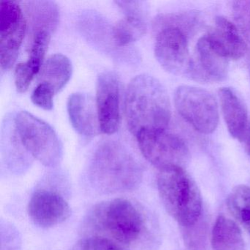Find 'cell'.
<instances>
[{
	"label": "cell",
	"instance_id": "obj_4",
	"mask_svg": "<svg viewBox=\"0 0 250 250\" xmlns=\"http://www.w3.org/2000/svg\"><path fill=\"white\" fill-rule=\"evenodd\" d=\"M92 216L96 226L115 242L132 244L146 229V222L141 212L126 199H114L102 203L95 208Z\"/></svg>",
	"mask_w": 250,
	"mask_h": 250
},
{
	"label": "cell",
	"instance_id": "obj_5",
	"mask_svg": "<svg viewBox=\"0 0 250 250\" xmlns=\"http://www.w3.org/2000/svg\"><path fill=\"white\" fill-rule=\"evenodd\" d=\"M14 125L21 146L35 159L48 167L59 165L63 155L62 143L47 123L22 111L16 116Z\"/></svg>",
	"mask_w": 250,
	"mask_h": 250
},
{
	"label": "cell",
	"instance_id": "obj_6",
	"mask_svg": "<svg viewBox=\"0 0 250 250\" xmlns=\"http://www.w3.org/2000/svg\"><path fill=\"white\" fill-rule=\"evenodd\" d=\"M174 104L178 114L198 132L211 134L217 128V102L208 90L193 86H180L174 94Z\"/></svg>",
	"mask_w": 250,
	"mask_h": 250
},
{
	"label": "cell",
	"instance_id": "obj_21",
	"mask_svg": "<svg viewBox=\"0 0 250 250\" xmlns=\"http://www.w3.org/2000/svg\"><path fill=\"white\" fill-rule=\"evenodd\" d=\"M51 34L48 32H39L32 37L30 58L27 61L36 74H38L43 66V61L47 52L50 42Z\"/></svg>",
	"mask_w": 250,
	"mask_h": 250
},
{
	"label": "cell",
	"instance_id": "obj_12",
	"mask_svg": "<svg viewBox=\"0 0 250 250\" xmlns=\"http://www.w3.org/2000/svg\"><path fill=\"white\" fill-rule=\"evenodd\" d=\"M26 19L21 13L8 12L0 17V64L2 70L11 68L27 31Z\"/></svg>",
	"mask_w": 250,
	"mask_h": 250
},
{
	"label": "cell",
	"instance_id": "obj_25",
	"mask_svg": "<svg viewBox=\"0 0 250 250\" xmlns=\"http://www.w3.org/2000/svg\"><path fill=\"white\" fill-rule=\"evenodd\" d=\"M36 74L28 62H21L18 64L16 67L14 73L17 91L20 93H25Z\"/></svg>",
	"mask_w": 250,
	"mask_h": 250
},
{
	"label": "cell",
	"instance_id": "obj_16",
	"mask_svg": "<svg viewBox=\"0 0 250 250\" xmlns=\"http://www.w3.org/2000/svg\"><path fill=\"white\" fill-rule=\"evenodd\" d=\"M27 24L31 38L39 32L52 34L57 29L60 20L58 5L52 1H30L25 2Z\"/></svg>",
	"mask_w": 250,
	"mask_h": 250
},
{
	"label": "cell",
	"instance_id": "obj_28",
	"mask_svg": "<svg viewBox=\"0 0 250 250\" xmlns=\"http://www.w3.org/2000/svg\"><path fill=\"white\" fill-rule=\"evenodd\" d=\"M249 9H250V14H248V17H249V19H250V8H248Z\"/></svg>",
	"mask_w": 250,
	"mask_h": 250
},
{
	"label": "cell",
	"instance_id": "obj_14",
	"mask_svg": "<svg viewBox=\"0 0 250 250\" xmlns=\"http://www.w3.org/2000/svg\"><path fill=\"white\" fill-rule=\"evenodd\" d=\"M221 110L230 135L241 143L250 141V122L248 112L241 98L232 89L219 90Z\"/></svg>",
	"mask_w": 250,
	"mask_h": 250
},
{
	"label": "cell",
	"instance_id": "obj_15",
	"mask_svg": "<svg viewBox=\"0 0 250 250\" xmlns=\"http://www.w3.org/2000/svg\"><path fill=\"white\" fill-rule=\"evenodd\" d=\"M90 96L84 93H73L68 101V112L74 129L90 138L100 131L97 109Z\"/></svg>",
	"mask_w": 250,
	"mask_h": 250
},
{
	"label": "cell",
	"instance_id": "obj_3",
	"mask_svg": "<svg viewBox=\"0 0 250 250\" xmlns=\"http://www.w3.org/2000/svg\"><path fill=\"white\" fill-rule=\"evenodd\" d=\"M157 187L167 211L182 228L192 226L201 219V194L184 167L159 169Z\"/></svg>",
	"mask_w": 250,
	"mask_h": 250
},
{
	"label": "cell",
	"instance_id": "obj_23",
	"mask_svg": "<svg viewBox=\"0 0 250 250\" xmlns=\"http://www.w3.org/2000/svg\"><path fill=\"white\" fill-rule=\"evenodd\" d=\"M71 250H127L104 237L92 236L77 241Z\"/></svg>",
	"mask_w": 250,
	"mask_h": 250
},
{
	"label": "cell",
	"instance_id": "obj_17",
	"mask_svg": "<svg viewBox=\"0 0 250 250\" xmlns=\"http://www.w3.org/2000/svg\"><path fill=\"white\" fill-rule=\"evenodd\" d=\"M213 250H245L242 232L232 219L221 215L216 219L211 233Z\"/></svg>",
	"mask_w": 250,
	"mask_h": 250
},
{
	"label": "cell",
	"instance_id": "obj_2",
	"mask_svg": "<svg viewBox=\"0 0 250 250\" xmlns=\"http://www.w3.org/2000/svg\"><path fill=\"white\" fill-rule=\"evenodd\" d=\"M89 176L95 188L104 193L132 191L140 186L143 169L121 144L106 141L96 149Z\"/></svg>",
	"mask_w": 250,
	"mask_h": 250
},
{
	"label": "cell",
	"instance_id": "obj_19",
	"mask_svg": "<svg viewBox=\"0 0 250 250\" xmlns=\"http://www.w3.org/2000/svg\"><path fill=\"white\" fill-rule=\"evenodd\" d=\"M146 18L125 16L112 29V40L116 47L127 46L143 37L147 31Z\"/></svg>",
	"mask_w": 250,
	"mask_h": 250
},
{
	"label": "cell",
	"instance_id": "obj_24",
	"mask_svg": "<svg viewBox=\"0 0 250 250\" xmlns=\"http://www.w3.org/2000/svg\"><path fill=\"white\" fill-rule=\"evenodd\" d=\"M55 92L46 83H39L32 93L31 100L35 105L45 110H51L53 108V97Z\"/></svg>",
	"mask_w": 250,
	"mask_h": 250
},
{
	"label": "cell",
	"instance_id": "obj_10",
	"mask_svg": "<svg viewBox=\"0 0 250 250\" xmlns=\"http://www.w3.org/2000/svg\"><path fill=\"white\" fill-rule=\"evenodd\" d=\"M27 212L35 225L50 228L61 225L71 216V208L62 196L51 190H38L32 195Z\"/></svg>",
	"mask_w": 250,
	"mask_h": 250
},
{
	"label": "cell",
	"instance_id": "obj_7",
	"mask_svg": "<svg viewBox=\"0 0 250 250\" xmlns=\"http://www.w3.org/2000/svg\"><path fill=\"white\" fill-rule=\"evenodd\" d=\"M143 156L159 169L184 167L190 158L184 140L165 130H144L136 136Z\"/></svg>",
	"mask_w": 250,
	"mask_h": 250
},
{
	"label": "cell",
	"instance_id": "obj_9",
	"mask_svg": "<svg viewBox=\"0 0 250 250\" xmlns=\"http://www.w3.org/2000/svg\"><path fill=\"white\" fill-rule=\"evenodd\" d=\"M121 82L116 74L102 73L96 84V109L99 127L104 134L116 132L121 124Z\"/></svg>",
	"mask_w": 250,
	"mask_h": 250
},
{
	"label": "cell",
	"instance_id": "obj_1",
	"mask_svg": "<svg viewBox=\"0 0 250 250\" xmlns=\"http://www.w3.org/2000/svg\"><path fill=\"white\" fill-rule=\"evenodd\" d=\"M125 114L131 134L137 136L144 130H165L171 118L167 92L152 76L134 77L125 93Z\"/></svg>",
	"mask_w": 250,
	"mask_h": 250
},
{
	"label": "cell",
	"instance_id": "obj_26",
	"mask_svg": "<svg viewBox=\"0 0 250 250\" xmlns=\"http://www.w3.org/2000/svg\"><path fill=\"white\" fill-rule=\"evenodd\" d=\"M115 3L125 16L146 18L147 8L146 2L140 1H117Z\"/></svg>",
	"mask_w": 250,
	"mask_h": 250
},
{
	"label": "cell",
	"instance_id": "obj_20",
	"mask_svg": "<svg viewBox=\"0 0 250 250\" xmlns=\"http://www.w3.org/2000/svg\"><path fill=\"white\" fill-rule=\"evenodd\" d=\"M227 206L231 214L250 233V187L238 186L229 193Z\"/></svg>",
	"mask_w": 250,
	"mask_h": 250
},
{
	"label": "cell",
	"instance_id": "obj_22",
	"mask_svg": "<svg viewBox=\"0 0 250 250\" xmlns=\"http://www.w3.org/2000/svg\"><path fill=\"white\" fill-rule=\"evenodd\" d=\"M184 242L188 250H206L207 229L201 219L192 226L183 228Z\"/></svg>",
	"mask_w": 250,
	"mask_h": 250
},
{
	"label": "cell",
	"instance_id": "obj_18",
	"mask_svg": "<svg viewBox=\"0 0 250 250\" xmlns=\"http://www.w3.org/2000/svg\"><path fill=\"white\" fill-rule=\"evenodd\" d=\"M72 65L65 55L55 54L48 58L40 71V83L49 84L55 93L61 91L72 75Z\"/></svg>",
	"mask_w": 250,
	"mask_h": 250
},
{
	"label": "cell",
	"instance_id": "obj_13",
	"mask_svg": "<svg viewBox=\"0 0 250 250\" xmlns=\"http://www.w3.org/2000/svg\"><path fill=\"white\" fill-rule=\"evenodd\" d=\"M204 37L218 53L228 61L241 59L247 52V44L238 29L225 17H216L213 27Z\"/></svg>",
	"mask_w": 250,
	"mask_h": 250
},
{
	"label": "cell",
	"instance_id": "obj_27",
	"mask_svg": "<svg viewBox=\"0 0 250 250\" xmlns=\"http://www.w3.org/2000/svg\"><path fill=\"white\" fill-rule=\"evenodd\" d=\"M247 149H248L249 153H250V141L248 143H247Z\"/></svg>",
	"mask_w": 250,
	"mask_h": 250
},
{
	"label": "cell",
	"instance_id": "obj_8",
	"mask_svg": "<svg viewBox=\"0 0 250 250\" xmlns=\"http://www.w3.org/2000/svg\"><path fill=\"white\" fill-rule=\"evenodd\" d=\"M157 32L155 56L161 66L173 74L187 72L189 65L188 39L182 28L178 26L155 21Z\"/></svg>",
	"mask_w": 250,
	"mask_h": 250
},
{
	"label": "cell",
	"instance_id": "obj_11",
	"mask_svg": "<svg viewBox=\"0 0 250 250\" xmlns=\"http://www.w3.org/2000/svg\"><path fill=\"white\" fill-rule=\"evenodd\" d=\"M186 73L200 83H219L228 76V60L218 53L203 36L196 44L195 55L190 60Z\"/></svg>",
	"mask_w": 250,
	"mask_h": 250
}]
</instances>
